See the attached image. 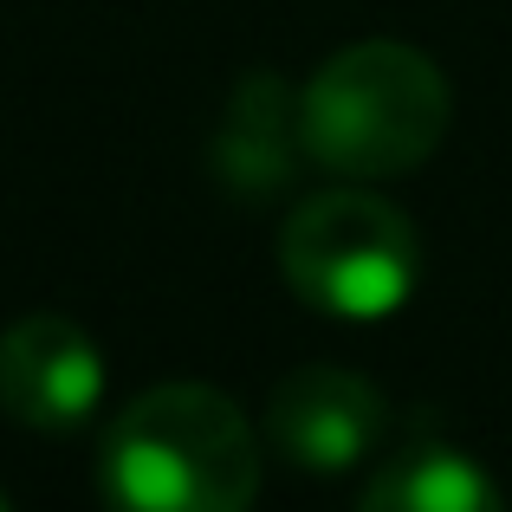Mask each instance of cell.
Here are the masks:
<instances>
[{"instance_id":"1","label":"cell","mask_w":512,"mask_h":512,"mask_svg":"<svg viewBox=\"0 0 512 512\" xmlns=\"http://www.w3.org/2000/svg\"><path fill=\"white\" fill-rule=\"evenodd\" d=\"M104 512H253L260 428L214 383H156L104 422Z\"/></svg>"},{"instance_id":"4","label":"cell","mask_w":512,"mask_h":512,"mask_svg":"<svg viewBox=\"0 0 512 512\" xmlns=\"http://www.w3.org/2000/svg\"><path fill=\"white\" fill-rule=\"evenodd\" d=\"M389 402L370 376L338 363H305L273 383L260 409V441L299 474H350L370 454H383Z\"/></svg>"},{"instance_id":"5","label":"cell","mask_w":512,"mask_h":512,"mask_svg":"<svg viewBox=\"0 0 512 512\" xmlns=\"http://www.w3.org/2000/svg\"><path fill=\"white\" fill-rule=\"evenodd\" d=\"M104 350L78 318L26 312L0 331V415L33 435H72L104 409Z\"/></svg>"},{"instance_id":"8","label":"cell","mask_w":512,"mask_h":512,"mask_svg":"<svg viewBox=\"0 0 512 512\" xmlns=\"http://www.w3.org/2000/svg\"><path fill=\"white\" fill-rule=\"evenodd\" d=\"M0 512H13V506H7V493H0Z\"/></svg>"},{"instance_id":"3","label":"cell","mask_w":512,"mask_h":512,"mask_svg":"<svg viewBox=\"0 0 512 512\" xmlns=\"http://www.w3.org/2000/svg\"><path fill=\"white\" fill-rule=\"evenodd\" d=\"M279 273L318 318L383 325L422 286V234L389 195H370V182H331L286 214Z\"/></svg>"},{"instance_id":"6","label":"cell","mask_w":512,"mask_h":512,"mask_svg":"<svg viewBox=\"0 0 512 512\" xmlns=\"http://www.w3.org/2000/svg\"><path fill=\"white\" fill-rule=\"evenodd\" d=\"M299 163H312L299 130V85H286L266 65L240 72L208 130V175L234 201H273L292 188Z\"/></svg>"},{"instance_id":"2","label":"cell","mask_w":512,"mask_h":512,"mask_svg":"<svg viewBox=\"0 0 512 512\" xmlns=\"http://www.w3.org/2000/svg\"><path fill=\"white\" fill-rule=\"evenodd\" d=\"M454 91L409 39H350L299 85L305 156L338 182H389L441 150Z\"/></svg>"},{"instance_id":"7","label":"cell","mask_w":512,"mask_h":512,"mask_svg":"<svg viewBox=\"0 0 512 512\" xmlns=\"http://www.w3.org/2000/svg\"><path fill=\"white\" fill-rule=\"evenodd\" d=\"M357 512H506V493L474 454L448 441H409L370 467Z\"/></svg>"}]
</instances>
